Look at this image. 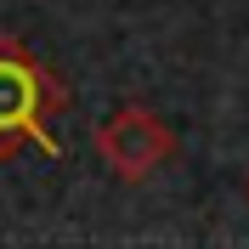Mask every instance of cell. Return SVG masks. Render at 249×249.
<instances>
[{
	"instance_id": "1",
	"label": "cell",
	"mask_w": 249,
	"mask_h": 249,
	"mask_svg": "<svg viewBox=\"0 0 249 249\" xmlns=\"http://www.w3.org/2000/svg\"><path fill=\"white\" fill-rule=\"evenodd\" d=\"M62 108H68L62 79L17 34H0V164L17 159L23 147H40L46 159H62V142L51 130Z\"/></svg>"
},
{
	"instance_id": "2",
	"label": "cell",
	"mask_w": 249,
	"mask_h": 249,
	"mask_svg": "<svg viewBox=\"0 0 249 249\" xmlns=\"http://www.w3.org/2000/svg\"><path fill=\"white\" fill-rule=\"evenodd\" d=\"M96 153H102V164H108L119 181H147L153 170H164L176 159V130L164 119H159L147 102H119V108L108 113V119L96 124Z\"/></svg>"
}]
</instances>
